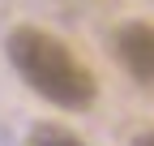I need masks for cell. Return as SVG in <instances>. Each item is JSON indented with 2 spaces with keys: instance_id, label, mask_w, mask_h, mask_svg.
I'll list each match as a JSON object with an SVG mask.
<instances>
[{
  "instance_id": "6da1fadb",
  "label": "cell",
  "mask_w": 154,
  "mask_h": 146,
  "mask_svg": "<svg viewBox=\"0 0 154 146\" xmlns=\"http://www.w3.org/2000/svg\"><path fill=\"white\" fill-rule=\"evenodd\" d=\"M5 47H9L13 69L22 73V82L34 95H43L47 103L73 107V112L94 103V73L77 60L56 34L22 26V30H13L5 39Z\"/></svg>"
},
{
  "instance_id": "7a4b0ae2",
  "label": "cell",
  "mask_w": 154,
  "mask_h": 146,
  "mask_svg": "<svg viewBox=\"0 0 154 146\" xmlns=\"http://www.w3.org/2000/svg\"><path fill=\"white\" fill-rule=\"evenodd\" d=\"M116 56L137 82L154 86V26L150 22H124L116 30Z\"/></svg>"
},
{
  "instance_id": "3957f363",
  "label": "cell",
  "mask_w": 154,
  "mask_h": 146,
  "mask_svg": "<svg viewBox=\"0 0 154 146\" xmlns=\"http://www.w3.org/2000/svg\"><path fill=\"white\" fill-rule=\"evenodd\" d=\"M34 146H86L82 138H73V133H64V129H34V138H30Z\"/></svg>"
},
{
  "instance_id": "277c9868",
  "label": "cell",
  "mask_w": 154,
  "mask_h": 146,
  "mask_svg": "<svg viewBox=\"0 0 154 146\" xmlns=\"http://www.w3.org/2000/svg\"><path fill=\"white\" fill-rule=\"evenodd\" d=\"M133 146H154V133H141L137 142H133Z\"/></svg>"
}]
</instances>
